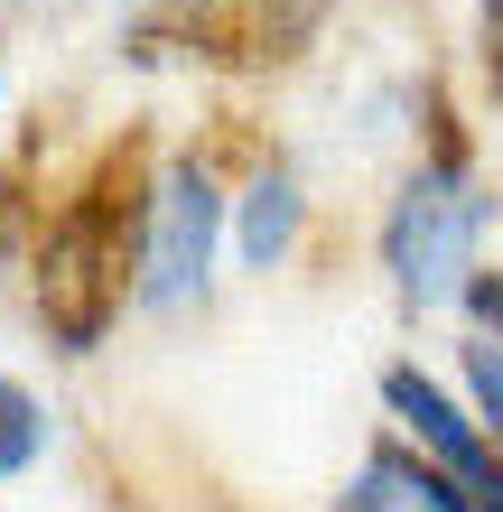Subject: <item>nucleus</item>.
Returning a JSON list of instances; mask_svg holds the SVG:
<instances>
[{"instance_id":"nucleus-6","label":"nucleus","mask_w":503,"mask_h":512,"mask_svg":"<svg viewBox=\"0 0 503 512\" xmlns=\"http://www.w3.org/2000/svg\"><path fill=\"white\" fill-rule=\"evenodd\" d=\"M38 447H47V429H38V401L0 382V475H28V466H38Z\"/></svg>"},{"instance_id":"nucleus-8","label":"nucleus","mask_w":503,"mask_h":512,"mask_svg":"<svg viewBox=\"0 0 503 512\" xmlns=\"http://www.w3.org/2000/svg\"><path fill=\"white\" fill-rule=\"evenodd\" d=\"M392 503H410V466H401V457H373L345 512H392Z\"/></svg>"},{"instance_id":"nucleus-4","label":"nucleus","mask_w":503,"mask_h":512,"mask_svg":"<svg viewBox=\"0 0 503 512\" xmlns=\"http://www.w3.org/2000/svg\"><path fill=\"white\" fill-rule=\"evenodd\" d=\"M382 401H392V410H401V429L420 438V447L457 475L466 494H476V512H485V503H503V466L485 457V438L466 429V410H457V401H448V391H438L420 364H392V373H382Z\"/></svg>"},{"instance_id":"nucleus-1","label":"nucleus","mask_w":503,"mask_h":512,"mask_svg":"<svg viewBox=\"0 0 503 512\" xmlns=\"http://www.w3.org/2000/svg\"><path fill=\"white\" fill-rule=\"evenodd\" d=\"M476 224L485 205L466 196V177L448 168H420L392 205V224H382V261H392L401 298H420V308H438V298L466 289V261H476Z\"/></svg>"},{"instance_id":"nucleus-9","label":"nucleus","mask_w":503,"mask_h":512,"mask_svg":"<svg viewBox=\"0 0 503 512\" xmlns=\"http://www.w3.org/2000/svg\"><path fill=\"white\" fill-rule=\"evenodd\" d=\"M466 382H476V401H485L494 438H503V345H466Z\"/></svg>"},{"instance_id":"nucleus-10","label":"nucleus","mask_w":503,"mask_h":512,"mask_svg":"<svg viewBox=\"0 0 503 512\" xmlns=\"http://www.w3.org/2000/svg\"><path fill=\"white\" fill-rule=\"evenodd\" d=\"M485 75H494V94H503V0H485Z\"/></svg>"},{"instance_id":"nucleus-3","label":"nucleus","mask_w":503,"mask_h":512,"mask_svg":"<svg viewBox=\"0 0 503 512\" xmlns=\"http://www.w3.org/2000/svg\"><path fill=\"white\" fill-rule=\"evenodd\" d=\"M215 224H224V196L205 168H168L159 196H150V243H140V308H177V298L205 289V261H215Z\"/></svg>"},{"instance_id":"nucleus-12","label":"nucleus","mask_w":503,"mask_h":512,"mask_svg":"<svg viewBox=\"0 0 503 512\" xmlns=\"http://www.w3.org/2000/svg\"><path fill=\"white\" fill-rule=\"evenodd\" d=\"M485 512H503V503H485Z\"/></svg>"},{"instance_id":"nucleus-2","label":"nucleus","mask_w":503,"mask_h":512,"mask_svg":"<svg viewBox=\"0 0 503 512\" xmlns=\"http://www.w3.org/2000/svg\"><path fill=\"white\" fill-rule=\"evenodd\" d=\"M38 308L56 326V345L84 354L103 345V326L122 317V243H112V205H84L47 233V270H38Z\"/></svg>"},{"instance_id":"nucleus-11","label":"nucleus","mask_w":503,"mask_h":512,"mask_svg":"<svg viewBox=\"0 0 503 512\" xmlns=\"http://www.w3.org/2000/svg\"><path fill=\"white\" fill-rule=\"evenodd\" d=\"M466 298H476V317H485V326H503V289H494V280H466Z\"/></svg>"},{"instance_id":"nucleus-7","label":"nucleus","mask_w":503,"mask_h":512,"mask_svg":"<svg viewBox=\"0 0 503 512\" xmlns=\"http://www.w3.org/2000/svg\"><path fill=\"white\" fill-rule=\"evenodd\" d=\"M327 19V0H261V38H271L280 56L289 47H308V28Z\"/></svg>"},{"instance_id":"nucleus-5","label":"nucleus","mask_w":503,"mask_h":512,"mask_svg":"<svg viewBox=\"0 0 503 512\" xmlns=\"http://www.w3.org/2000/svg\"><path fill=\"white\" fill-rule=\"evenodd\" d=\"M289 243H299V187H289V177H261L252 205H243V261L271 270Z\"/></svg>"}]
</instances>
